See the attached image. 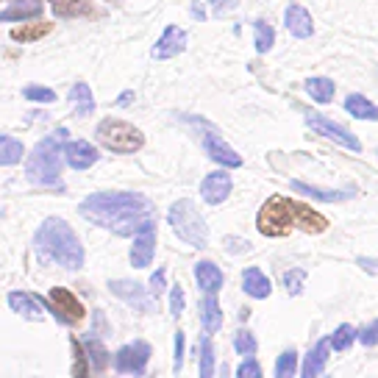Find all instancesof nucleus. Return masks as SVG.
I'll list each match as a JSON object with an SVG mask.
<instances>
[{
	"label": "nucleus",
	"instance_id": "aec40b11",
	"mask_svg": "<svg viewBox=\"0 0 378 378\" xmlns=\"http://www.w3.org/2000/svg\"><path fill=\"white\" fill-rule=\"evenodd\" d=\"M42 14L39 0H14L9 9L0 12V23H14V20H34Z\"/></svg>",
	"mask_w": 378,
	"mask_h": 378
},
{
	"label": "nucleus",
	"instance_id": "a878e982",
	"mask_svg": "<svg viewBox=\"0 0 378 378\" xmlns=\"http://www.w3.org/2000/svg\"><path fill=\"white\" fill-rule=\"evenodd\" d=\"M345 109L356 120H378V106L372 101H367L364 95H359V92H353V95L345 98Z\"/></svg>",
	"mask_w": 378,
	"mask_h": 378
},
{
	"label": "nucleus",
	"instance_id": "b1692460",
	"mask_svg": "<svg viewBox=\"0 0 378 378\" xmlns=\"http://www.w3.org/2000/svg\"><path fill=\"white\" fill-rule=\"evenodd\" d=\"M200 323H203L206 334H214L222 328V312H220V304L214 295H206L200 300Z\"/></svg>",
	"mask_w": 378,
	"mask_h": 378
},
{
	"label": "nucleus",
	"instance_id": "f03ea898",
	"mask_svg": "<svg viewBox=\"0 0 378 378\" xmlns=\"http://www.w3.org/2000/svg\"><path fill=\"white\" fill-rule=\"evenodd\" d=\"M34 245L42 259L56 262L64 270L84 267V245L61 217H48L34 237Z\"/></svg>",
	"mask_w": 378,
	"mask_h": 378
},
{
	"label": "nucleus",
	"instance_id": "1a4fd4ad",
	"mask_svg": "<svg viewBox=\"0 0 378 378\" xmlns=\"http://www.w3.org/2000/svg\"><path fill=\"white\" fill-rule=\"evenodd\" d=\"M154 253H156V222L150 220L145 222L142 229L134 234V245H131V264L136 270L147 267L150 262H154Z\"/></svg>",
	"mask_w": 378,
	"mask_h": 378
},
{
	"label": "nucleus",
	"instance_id": "7ed1b4c3",
	"mask_svg": "<svg viewBox=\"0 0 378 378\" xmlns=\"http://www.w3.org/2000/svg\"><path fill=\"white\" fill-rule=\"evenodd\" d=\"M67 145V128H56L53 134H48L25 162V176L31 184L36 187H59V176H61V150Z\"/></svg>",
	"mask_w": 378,
	"mask_h": 378
},
{
	"label": "nucleus",
	"instance_id": "a211bd4d",
	"mask_svg": "<svg viewBox=\"0 0 378 378\" xmlns=\"http://www.w3.org/2000/svg\"><path fill=\"white\" fill-rule=\"evenodd\" d=\"M195 278H198V286L206 295H217L220 286H222V270L214 262H198L195 264Z\"/></svg>",
	"mask_w": 378,
	"mask_h": 378
},
{
	"label": "nucleus",
	"instance_id": "49530a36",
	"mask_svg": "<svg viewBox=\"0 0 378 378\" xmlns=\"http://www.w3.org/2000/svg\"><path fill=\"white\" fill-rule=\"evenodd\" d=\"M359 264H361L367 273H378V262H375V259H359Z\"/></svg>",
	"mask_w": 378,
	"mask_h": 378
},
{
	"label": "nucleus",
	"instance_id": "9d476101",
	"mask_svg": "<svg viewBox=\"0 0 378 378\" xmlns=\"http://www.w3.org/2000/svg\"><path fill=\"white\" fill-rule=\"evenodd\" d=\"M147 359H150V345L139 339V342H131V345L117 350L114 367H117V372H136L139 375V372H145Z\"/></svg>",
	"mask_w": 378,
	"mask_h": 378
},
{
	"label": "nucleus",
	"instance_id": "6ab92c4d",
	"mask_svg": "<svg viewBox=\"0 0 378 378\" xmlns=\"http://www.w3.org/2000/svg\"><path fill=\"white\" fill-rule=\"evenodd\" d=\"M242 289L251 295V297H256V300H264V297H270V292H273V284H270V278L259 270V267H248L245 273H242Z\"/></svg>",
	"mask_w": 378,
	"mask_h": 378
},
{
	"label": "nucleus",
	"instance_id": "6e6552de",
	"mask_svg": "<svg viewBox=\"0 0 378 378\" xmlns=\"http://www.w3.org/2000/svg\"><path fill=\"white\" fill-rule=\"evenodd\" d=\"M50 312L61 320V323H81L87 309L78 297H75L70 289L64 286H53L50 289Z\"/></svg>",
	"mask_w": 378,
	"mask_h": 378
},
{
	"label": "nucleus",
	"instance_id": "f704fd0d",
	"mask_svg": "<svg viewBox=\"0 0 378 378\" xmlns=\"http://www.w3.org/2000/svg\"><path fill=\"white\" fill-rule=\"evenodd\" d=\"M297 367V353L295 350H284L275 361V378H292Z\"/></svg>",
	"mask_w": 378,
	"mask_h": 378
},
{
	"label": "nucleus",
	"instance_id": "79ce46f5",
	"mask_svg": "<svg viewBox=\"0 0 378 378\" xmlns=\"http://www.w3.org/2000/svg\"><path fill=\"white\" fill-rule=\"evenodd\" d=\"M359 339H361V345H367V348H372L375 342H378V320H372L361 334H359Z\"/></svg>",
	"mask_w": 378,
	"mask_h": 378
},
{
	"label": "nucleus",
	"instance_id": "4c0bfd02",
	"mask_svg": "<svg viewBox=\"0 0 378 378\" xmlns=\"http://www.w3.org/2000/svg\"><path fill=\"white\" fill-rule=\"evenodd\" d=\"M23 95H25L28 101H36V103H53V101H56V92H53V90H48V87H36V84L25 87Z\"/></svg>",
	"mask_w": 378,
	"mask_h": 378
},
{
	"label": "nucleus",
	"instance_id": "09e8293b",
	"mask_svg": "<svg viewBox=\"0 0 378 378\" xmlns=\"http://www.w3.org/2000/svg\"><path fill=\"white\" fill-rule=\"evenodd\" d=\"M192 14H195L198 20H203V9H200V6H192Z\"/></svg>",
	"mask_w": 378,
	"mask_h": 378
},
{
	"label": "nucleus",
	"instance_id": "39448f33",
	"mask_svg": "<svg viewBox=\"0 0 378 378\" xmlns=\"http://www.w3.org/2000/svg\"><path fill=\"white\" fill-rule=\"evenodd\" d=\"M98 142L103 147H109L112 154H136V150L145 145V136L136 125L125 123V120H117V117H106L101 120L98 131H95Z\"/></svg>",
	"mask_w": 378,
	"mask_h": 378
},
{
	"label": "nucleus",
	"instance_id": "423d86ee",
	"mask_svg": "<svg viewBox=\"0 0 378 378\" xmlns=\"http://www.w3.org/2000/svg\"><path fill=\"white\" fill-rule=\"evenodd\" d=\"M292 225H295V220H292V200H286L281 195H273L262 206V211L256 217V229L264 237H286L292 231Z\"/></svg>",
	"mask_w": 378,
	"mask_h": 378
},
{
	"label": "nucleus",
	"instance_id": "c756f323",
	"mask_svg": "<svg viewBox=\"0 0 378 378\" xmlns=\"http://www.w3.org/2000/svg\"><path fill=\"white\" fill-rule=\"evenodd\" d=\"M50 34V25L48 23H31V25H17L14 31H12V39L14 42H36V39H42V36H48Z\"/></svg>",
	"mask_w": 378,
	"mask_h": 378
},
{
	"label": "nucleus",
	"instance_id": "2f4dec72",
	"mask_svg": "<svg viewBox=\"0 0 378 378\" xmlns=\"http://www.w3.org/2000/svg\"><path fill=\"white\" fill-rule=\"evenodd\" d=\"M253 34H256V50H259V53H267V50L273 48V42H275L273 25L264 23V20H259V23L253 25Z\"/></svg>",
	"mask_w": 378,
	"mask_h": 378
},
{
	"label": "nucleus",
	"instance_id": "5701e85b",
	"mask_svg": "<svg viewBox=\"0 0 378 378\" xmlns=\"http://www.w3.org/2000/svg\"><path fill=\"white\" fill-rule=\"evenodd\" d=\"M292 189L306 195V198H315V200H326V203H339V200L350 198L348 189H320V187H312V184H304V181H292Z\"/></svg>",
	"mask_w": 378,
	"mask_h": 378
},
{
	"label": "nucleus",
	"instance_id": "f8f14e48",
	"mask_svg": "<svg viewBox=\"0 0 378 378\" xmlns=\"http://www.w3.org/2000/svg\"><path fill=\"white\" fill-rule=\"evenodd\" d=\"M231 176L229 173H222V170H217V173H209L206 178H203V184H200V195H203V200L206 203H211V206H217V203H222L225 198L231 195Z\"/></svg>",
	"mask_w": 378,
	"mask_h": 378
},
{
	"label": "nucleus",
	"instance_id": "c03bdc74",
	"mask_svg": "<svg viewBox=\"0 0 378 378\" xmlns=\"http://www.w3.org/2000/svg\"><path fill=\"white\" fill-rule=\"evenodd\" d=\"M184 364V331L176 334V372H181Z\"/></svg>",
	"mask_w": 378,
	"mask_h": 378
},
{
	"label": "nucleus",
	"instance_id": "0eeeda50",
	"mask_svg": "<svg viewBox=\"0 0 378 378\" xmlns=\"http://www.w3.org/2000/svg\"><path fill=\"white\" fill-rule=\"evenodd\" d=\"M306 125L315 128L320 136H328V139L339 142L342 147L353 150V154H359V150H361V142H359L348 128H342L339 123H334V120H328V117H323V114H317V112H306Z\"/></svg>",
	"mask_w": 378,
	"mask_h": 378
},
{
	"label": "nucleus",
	"instance_id": "a18cd8bd",
	"mask_svg": "<svg viewBox=\"0 0 378 378\" xmlns=\"http://www.w3.org/2000/svg\"><path fill=\"white\" fill-rule=\"evenodd\" d=\"M211 6H214L217 14H222V12H229L234 3H231V0H211Z\"/></svg>",
	"mask_w": 378,
	"mask_h": 378
},
{
	"label": "nucleus",
	"instance_id": "e433bc0d",
	"mask_svg": "<svg viewBox=\"0 0 378 378\" xmlns=\"http://www.w3.org/2000/svg\"><path fill=\"white\" fill-rule=\"evenodd\" d=\"M304 281H306L304 270H286L284 273V286H286L289 295H300V292H304Z\"/></svg>",
	"mask_w": 378,
	"mask_h": 378
},
{
	"label": "nucleus",
	"instance_id": "cd10ccee",
	"mask_svg": "<svg viewBox=\"0 0 378 378\" xmlns=\"http://www.w3.org/2000/svg\"><path fill=\"white\" fill-rule=\"evenodd\" d=\"M70 101L75 103V112H78L81 117H87V114L95 112V98H92V90L87 84H75L70 90Z\"/></svg>",
	"mask_w": 378,
	"mask_h": 378
},
{
	"label": "nucleus",
	"instance_id": "37998d69",
	"mask_svg": "<svg viewBox=\"0 0 378 378\" xmlns=\"http://www.w3.org/2000/svg\"><path fill=\"white\" fill-rule=\"evenodd\" d=\"M165 278H167L165 270H156V273H154V278H150V295H162V292H165Z\"/></svg>",
	"mask_w": 378,
	"mask_h": 378
},
{
	"label": "nucleus",
	"instance_id": "dca6fc26",
	"mask_svg": "<svg viewBox=\"0 0 378 378\" xmlns=\"http://www.w3.org/2000/svg\"><path fill=\"white\" fill-rule=\"evenodd\" d=\"M292 220H295V225H300V229L309 234H320L328 229V220L323 214H317L312 206L297 203V200H292Z\"/></svg>",
	"mask_w": 378,
	"mask_h": 378
},
{
	"label": "nucleus",
	"instance_id": "7c9ffc66",
	"mask_svg": "<svg viewBox=\"0 0 378 378\" xmlns=\"http://www.w3.org/2000/svg\"><path fill=\"white\" fill-rule=\"evenodd\" d=\"M306 92L317 103H331V98H334V81H328V78H309L306 81Z\"/></svg>",
	"mask_w": 378,
	"mask_h": 378
},
{
	"label": "nucleus",
	"instance_id": "9b49d317",
	"mask_svg": "<svg viewBox=\"0 0 378 378\" xmlns=\"http://www.w3.org/2000/svg\"><path fill=\"white\" fill-rule=\"evenodd\" d=\"M109 289H112L120 300H125L128 306H134V309H139V312H150V309H154V306H150V297H147L145 286L136 284V281H112Z\"/></svg>",
	"mask_w": 378,
	"mask_h": 378
},
{
	"label": "nucleus",
	"instance_id": "58836bf2",
	"mask_svg": "<svg viewBox=\"0 0 378 378\" xmlns=\"http://www.w3.org/2000/svg\"><path fill=\"white\" fill-rule=\"evenodd\" d=\"M59 17H72V14H81L87 6L81 3V0H59V3L53 6Z\"/></svg>",
	"mask_w": 378,
	"mask_h": 378
},
{
	"label": "nucleus",
	"instance_id": "412c9836",
	"mask_svg": "<svg viewBox=\"0 0 378 378\" xmlns=\"http://www.w3.org/2000/svg\"><path fill=\"white\" fill-rule=\"evenodd\" d=\"M9 306H12L17 315H23L25 320H42V317H45L39 300H36L34 295H28V292H12V295H9Z\"/></svg>",
	"mask_w": 378,
	"mask_h": 378
},
{
	"label": "nucleus",
	"instance_id": "393cba45",
	"mask_svg": "<svg viewBox=\"0 0 378 378\" xmlns=\"http://www.w3.org/2000/svg\"><path fill=\"white\" fill-rule=\"evenodd\" d=\"M25 156V147L20 139L14 136H6L0 134V167H12V165H20Z\"/></svg>",
	"mask_w": 378,
	"mask_h": 378
},
{
	"label": "nucleus",
	"instance_id": "20e7f679",
	"mask_svg": "<svg viewBox=\"0 0 378 378\" xmlns=\"http://www.w3.org/2000/svg\"><path fill=\"white\" fill-rule=\"evenodd\" d=\"M170 225L178 240H184L187 245L192 248H206L209 245V225L206 220L200 217V211L195 209L192 200H176L170 206V214H167Z\"/></svg>",
	"mask_w": 378,
	"mask_h": 378
},
{
	"label": "nucleus",
	"instance_id": "f3484780",
	"mask_svg": "<svg viewBox=\"0 0 378 378\" xmlns=\"http://www.w3.org/2000/svg\"><path fill=\"white\" fill-rule=\"evenodd\" d=\"M284 23H286L289 34H292V36H297V39H306V36H312V34H315L312 14H309L304 6H297V3H292V6L286 9V17H284Z\"/></svg>",
	"mask_w": 378,
	"mask_h": 378
},
{
	"label": "nucleus",
	"instance_id": "4be33fe9",
	"mask_svg": "<svg viewBox=\"0 0 378 378\" xmlns=\"http://www.w3.org/2000/svg\"><path fill=\"white\" fill-rule=\"evenodd\" d=\"M328 348H331V342H328V339H320V342L306 353V361H304V372H300V378H317V375L326 370Z\"/></svg>",
	"mask_w": 378,
	"mask_h": 378
},
{
	"label": "nucleus",
	"instance_id": "c9c22d12",
	"mask_svg": "<svg viewBox=\"0 0 378 378\" xmlns=\"http://www.w3.org/2000/svg\"><path fill=\"white\" fill-rule=\"evenodd\" d=\"M234 348H237V353H242V356H253V353H256V337H253L248 328H240L237 337H234Z\"/></svg>",
	"mask_w": 378,
	"mask_h": 378
},
{
	"label": "nucleus",
	"instance_id": "c85d7f7f",
	"mask_svg": "<svg viewBox=\"0 0 378 378\" xmlns=\"http://www.w3.org/2000/svg\"><path fill=\"white\" fill-rule=\"evenodd\" d=\"M70 348H72V378H92L90 356L84 350V345L78 339H70Z\"/></svg>",
	"mask_w": 378,
	"mask_h": 378
},
{
	"label": "nucleus",
	"instance_id": "4468645a",
	"mask_svg": "<svg viewBox=\"0 0 378 378\" xmlns=\"http://www.w3.org/2000/svg\"><path fill=\"white\" fill-rule=\"evenodd\" d=\"M64 159H67V165L72 170H87V167H92L98 162V150L90 142H84V139H75V142L64 145Z\"/></svg>",
	"mask_w": 378,
	"mask_h": 378
},
{
	"label": "nucleus",
	"instance_id": "bb28decb",
	"mask_svg": "<svg viewBox=\"0 0 378 378\" xmlns=\"http://www.w3.org/2000/svg\"><path fill=\"white\" fill-rule=\"evenodd\" d=\"M84 350H87V356H90L92 375H98V372H103V370L109 367V353H106V348H103V342H101V339L87 337V339H84Z\"/></svg>",
	"mask_w": 378,
	"mask_h": 378
},
{
	"label": "nucleus",
	"instance_id": "72a5a7b5",
	"mask_svg": "<svg viewBox=\"0 0 378 378\" xmlns=\"http://www.w3.org/2000/svg\"><path fill=\"white\" fill-rule=\"evenodd\" d=\"M356 337H359V334H356V328H353V326H339L328 342H331V348H334V350H348V348L356 342Z\"/></svg>",
	"mask_w": 378,
	"mask_h": 378
},
{
	"label": "nucleus",
	"instance_id": "de8ad7c7",
	"mask_svg": "<svg viewBox=\"0 0 378 378\" xmlns=\"http://www.w3.org/2000/svg\"><path fill=\"white\" fill-rule=\"evenodd\" d=\"M131 101H134V95H131V92H125V95H120V101H117V103H120V106H125V103H131Z\"/></svg>",
	"mask_w": 378,
	"mask_h": 378
},
{
	"label": "nucleus",
	"instance_id": "f257e3e1",
	"mask_svg": "<svg viewBox=\"0 0 378 378\" xmlns=\"http://www.w3.org/2000/svg\"><path fill=\"white\" fill-rule=\"evenodd\" d=\"M78 211L90 222L120 237L136 234L145 222L154 220V203L139 192H95L78 206Z\"/></svg>",
	"mask_w": 378,
	"mask_h": 378
},
{
	"label": "nucleus",
	"instance_id": "ea45409f",
	"mask_svg": "<svg viewBox=\"0 0 378 378\" xmlns=\"http://www.w3.org/2000/svg\"><path fill=\"white\" fill-rule=\"evenodd\" d=\"M237 378H262V364H259L256 359H251V356H248V359L240 364Z\"/></svg>",
	"mask_w": 378,
	"mask_h": 378
},
{
	"label": "nucleus",
	"instance_id": "2eb2a0df",
	"mask_svg": "<svg viewBox=\"0 0 378 378\" xmlns=\"http://www.w3.org/2000/svg\"><path fill=\"white\" fill-rule=\"evenodd\" d=\"M187 48V34L178 25H167L159 42L154 45V59H173Z\"/></svg>",
	"mask_w": 378,
	"mask_h": 378
},
{
	"label": "nucleus",
	"instance_id": "a19ab883",
	"mask_svg": "<svg viewBox=\"0 0 378 378\" xmlns=\"http://www.w3.org/2000/svg\"><path fill=\"white\" fill-rule=\"evenodd\" d=\"M170 312H173V317H181V312H184V289L178 284L170 292Z\"/></svg>",
	"mask_w": 378,
	"mask_h": 378
},
{
	"label": "nucleus",
	"instance_id": "ddd939ff",
	"mask_svg": "<svg viewBox=\"0 0 378 378\" xmlns=\"http://www.w3.org/2000/svg\"><path fill=\"white\" fill-rule=\"evenodd\" d=\"M203 147H206L209 159H214L217 165H222V167H242L240 154H237L231 145H225L217 134H206V136H203Z\"/></svg>",
	"mask_w": 378,
	"mask_h": 378
},
{
	"label": "nucleus",
	"instance_id": "473e14b6",
	"mask_svg": "<svg viewBox=\"0 0 378 378\" xmlns=\"http://www.w3.org/2000/svg\"><path fill=\"white\" fill-rule=\"evenodd\" d=\"M200 378H214V345L209 337L200 339Z\"/></svg>",
	"mask_w": 378,
	"mask_h": 378
}]
</instances>
